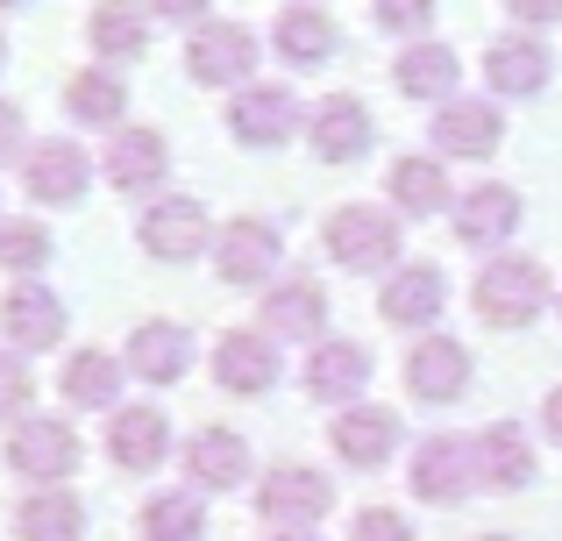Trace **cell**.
I'll list each match as a JSON object with an SVG mask.
<instances>
[{"mask_svg": "<svg viewBox=\"0 0 562 541\" xmlns=\"http://www.w3.org/2000/svg\"><path fill=\"white\" fill-rule=\"evenodd\" d=\"M214 271H221V285H278V271H285V236H278L271 222H257V214H235L214 236Z\"/></svg>", "mask_w": 562, "mask_h": 541, "instance_id": "8", "label": "cell"}, {"mask_svg": "<svg viewBox=\"0 0 562 541\" xmlns=\"http://www.w3.org/2000/svg\"><path fill=\"white\" fill-rule=\"evenodd\" d=\"M100 171H108L114 193H157L165 171H171V143L143 122H122L108 136V150H100Z\"/></svg>", "mask_w": 562, "mask_h": 541, "instance_id": "15", "label": "cell"}, {"mask_svg": "<svg viewBox=\"0 0 562 541\" xmlns=\"http://www.w3.org/2000/svg\"><path fill=\"white\" fill-rule=\"evenodd\" d=\"M427 143H435V157H470V165H484V157H498V143H506V114H498V100H441L435 122H427Z\"/></svg>", "mask_w": 562, "mask_h": 541, "instance_id": "12", "label": "cell"}, {"mask_svg": "<svg viewBox=\"0 0 562 541\" xmlns=\"http://www.w3.org/2000/svg\"><path fill=\"white\" fill-rule=\"evenodd\" d=\"M122 357H108V349H71L65 371H57V392H65V406H86V414H114L122 406Z\"/></svg>", "mask_w": 562, "mask_h": 541, "instance_id": "28", "label": "cell"}, {"mask_svg": "<svg viewBox=\"0 0 562 541\" xmlns=\"http://www.w3.org/2000/svg\"><path fill=\"white\" fill-rule=\"evenodd\" d=\"M470 377H477V363H470V349L456 342V335H420V342L406 349V392H413L420 406L463 399Z\"/></svg>", "mask_w": 562, "mask_h": 541, "instance_id": "13", "label": "cell"}, {"mask_svg": "<svg viewBox=\"0 0 562 541\" xmlns=\"http://www.w3.org/2000/svg\"><path fill=\"white\" fill-rule=\"evenodd\" d=\"M136 528L143 541H206V499L200 492H150Z\"/></svg>", "mask_w": 562, "mask_h": 541, "instance_id": "34", "label": "cell"}, {"mask_svg": "<svg viewBox=\"0 0 562 541\" xmlns=\"http://www.w3.org/2000/svg\"><path fill=\"white\" fill-rule=\"evenodd\" d=\"M0 335H8L14 357H36V349L65 342V300H57L43 278H14L0 292Z\"/></svg>", "mask_w": 562, "mask_h": 541, "instance_id": "11", "label": "cell"}, {"mask_svg": "<svg viewBox=\"0 0 562 541\" xmlns=\"http://www.w3.org/2000/svg\"><path fill=\"white\" fill-rule=\"evenodd\" d=\"M441 306H449V278H441V264H406V271L384 278V292H378V314L392 320V328H427L435 335Z\"/></svg>", "mask_w": 562, "mask_h": 541, "instance_id": "23", "label": "cell"}, {"mask_svg": "<svg viewBox=\"0 0 562 541\" xmlns=\"http://www.w3.org/2000/svg\"><path fill=\"white\" fill-rule=\"evenodd\" d=\"M484 541H513V534H484Z\"/></svg>", "mask_w": 562, "mask_h": 541, "instance_id": "47", "label": "cell"}, {"mask_svg": "<svg viewBox=\"0 0 562 541\" xmlns=\"http://www.w3.org/2000/svg\"><path fill=\"white\" fill-rule=\"evenodd\" d=\"M150 22H157V14L143 8V0H93V14H86V43H93L100 65H136V57L150 50Z\"/></svg>", "mask_w": 562, "mask_h": 541, "instance_id": "26", "label": "cell"}, {"mask_svg": "<svg viewBox=\"0 0 562 541\" xmlns=\"http://www.w3.org/2000/svg\"><path fill=\"white\" fill-rule=\"evenodd\" d=\"M349 541H420V534H413V520L392 514V506H363V514L349 520Z\"/></svg>", "mask_w": 562, "mask_h": 541, "instance_id": "38", "label": "cell"}, {"mask_svg": "<svg viewBox=\"0 0 562 541\" xmlns=\"http://www.w3.org/2000/svg\"><path fill=\"white\" fill-rule=\"evenodd\" d=\"M8 471L29 477V485H65L79 471V435H71L65 414H29L14 420L8 435Z\"/></svg>", "mask_w": 562, "mask_h": 541, "instance_id": "6", "label": "cell"}, {"mask_svg": "<svg viewBox=\"0 0 562 541\" xmlns=\"http://www.w3.org/2000/svg\"><path fill=\"white\" fill-rule=\"evenodd\" d=\"M22 157H29V122H22V108H14V100H0V171L22 165Z\"/></svg>", "mask_w": 562, "mask_h": 541, "instance_id": "39", "label": "cell"}, {"mask_svg": "<svg viewBox=\"0 0 562 541\" xmlns=\"http://www.w3.org/2000/svg\"><path fill=\"white\" fill-rule=\"evenodd\" d=\"M449 228H456V243H463V250H498V243L520 236V193H513V185H498V179L470 185V193L449 207Z\"/></svg>", "mask_w": 562, "mask_h": 541, "instance_id": "18", "label": "cell"}, {"mask_svg": "<svg viewBox=\"0 0 562 541\" xmlns=\"http://www.w3.org/2000/svg\"><path fill=\"white\" fill-rule=\"evenodd\" d=\"M477 477L498 485V492L535 485V442H527L520 420H492V428L477 435Z\"/></svg>", "mask_w": 562, "mask_h": 541, "instance_id": "32", "label": "cell"}, {"mask_svg": "<svg viewBox=\"0 0 562 541\" xmlns=\"http://www.w3.org/2000/svg\"><path fill=\"white\" fill-rule=\"evenodd\" d=\"M306 143H314L321 165H357V157H371L378 122H371V108H363L357 93H328L314 114H306Z\"/></svg>", "mask_w": 562, "mask_h": 541, "instance_id": "14", "label": "cell"}, {"mask_svg": "<svg viewBox=\"0 0 562 541\" xmlns=\"http://www.w3.org/2000/svg\"><path fill=\"white\" fill-rule=\"evenodd\" d=\"M506 14L527 29H549V22H562V0H506Z\"/></svg>", "mask_w": 562, "mask_h": 541, "instance_id": "40", "label": "cell"}, {"mask_svg": "<svg viewBox=\"0 0 562 541\" xmlns=\"http://www.w3.org/2000/svg\"><path fill=\"white\" fill-rule=\"evenodd\" d=\"M335 506V485L328 471H314V463H271V471L257 477V514L271 520V528H306L314 534V520H328Z\"/></svg>", "mask_w": 562, "mask_h": 541, "instance_id": "7", "label": "cell"}, {"mask_svg": "<svg viewBox=\"0 0 562 541\" xmlns=\"http://www.w3.org/2000/svg\"><path fill=\"white\" fill-rule=\"evenodd\" d=\"M392 86L406 100H456V86H463V57L449 50V43H435V36H413V43H398V57H392Z\"/></svg>", "mask_w": 562, "mask_h": 541, "instance_id": "22", "label": "cell"}, {"mask_svg": "<svg viewBox=\"0 0 562 541\" xmlns=\"http://www.w3.org/2000/svg\"><path fill=\"white\" fill-rule=\"evenodd\" d=\"M257 57H263L257 29L249 22H214V14H206V22L192 29V43H186L192 86H221V93H243V86L257 79Z\"/></svg>", "mask_w": 562, "mask_h": 541, "instance_id": "3", "label": "cell"}, {"mask_svg": "<svg viewBox=\"0 0 562 541\" xmlns=\"http://www.w3.org/2000/svg\"><path fill=\"white\" fill-rule=\"evenodd\" d=\"M0 8H29V0H0Z\"/></svg>", "mask_w": 562, "mask_h": 541, "instance_id": "45", "label": "cell"}, {"mask_svg": "<svg viewBox=\"0 0 562 541\" xmlns=\"http://www.w3.org/2000/svg\"><path fill=\"white\" fill-rule=\"evenodd\" d=\"M122 363L143 377V385H179L192 371V328L186 320H143V328L128 335Z\"/></svg>", "mask_w": 562, "mask_h": 541, "instance_id": "25", "label": "cell"}, {"mask_svg": "<svg viewBox=\"0 0 562 541\" xmlns=\"http://www.w3.org/2000/svg\"><path fill=\"white\" fill-rule=\"evenodd\" d=\"M214 385L228 399H263L278 385V342L263 328H228L214 342Z\"/></svg>", "mask_w": 562, "mask_h": 541, "instance_id": "17", "label": "cell"}, {"mask_svg": "<svg viewBox=\"0 0 562 541\" xmlns=\"http://www.w3.org/2000/svg\"><path fill=\"white\" fill-rule=\"evenodd\" d=\"M549 79H555V57L535 36H498L484 50V86L498 100H535V93H549Z\"/></svg>", "mask_w": 562, "mask_h": 541, "instance_id": "20", "label": "cell"}, {"mask_svg": "<svg viewBox=\"0 0 562 541\" xmlns=\"http://www.w3.org/2000/svg\"><path fill=\"white\" fill-rule=\"evenodd\" d=\"M65 114L71 122H86V128H122V114H128V86H122V71L114 65H86V71H71L65 79Z\"/></svg>", "mask_w": 562, "mask_h": 541, "instance_id": "31", "label": "cell"}, {"mask_svg": "<svg viewBox=\"0 0 562 541\" xmlns=\"http://www.w3.org/2000/svg\"><path fill=\"white\" fill-rule=\"evenodd\" d=\"M328 442H335V457H342L349 471H384L392 449H398V414H392V406H363L357 399V406L335 414Z\"/></svg>", "mask_w": 562, "mask_h": 541, "instance_id": "19", "label": "cell"}, {"mask_svg": "<svg viewBox=\"0 0 562 541\" xmlns=\"http://www.w3.org/2000/svg\"><path fill=\"white\" fill-rule=\"evenodd\" d=\"M384 200H392L406 222L449 214V207H456V193H449V165H441V157H392V171H384Z\"/></svg>", "mask_w": 562, "mask_h": 541, "instance_id": "27", "label": "cell"}, {"mask_svg": "<svg viewBox=\"0 0 562 541\" xmlns=\"http://www.w3.org/2000/svg\"><path fill=\"white\" fill-rule=\"evenodd\" d=\"M541 428H549V442H562V385L541 399Z\"/></svg>", "mask_w": 562, "mask_h": 541, "instance_id": "42", "label": "cell"}, {"mask_svg": "<svg viewBox=\"0 0 562 541\" xmlns=\"http://www.w3.org/2000/svg\"><path fill=\"white\" fill-rule=\"evenodd\" d=\"M228 136L235 143H249V150H278V143H292L306 128V108H300V93L292 86H278V79H249L243 93L228 100Z\"/></svg>", "mask_w": 562, "mask_h": 541, "instance_id": "4", "label": "cell"}, {"mask_svg": "<svg viewBox=\"0 0 562 541\" xmlns=\"http://www.w3.org/2000/svg\"><path fill=\"white\" fill-rule=\"evenodd\" d=\"M143 8H150L157 22H192V29L206 22V0H143Z\"/></svg>", "mask_w": 562, "mask_h": 541, "instance_id": "41", "label": "cell"}, {"mask_svg": "<svg viewBox=\"0 0 562 541\" xmlns=\"http://www.w3.org/2000/svg\"><path fill=\"white\" fill-rule=\"evenodd\" d=\"M271 541H314V534H306V528H278Z\"/></svg>", "mask_w": 562, "mask_h": 541, "instance_id": "43", "label": "cell"}, {"mask_svg": "<svg viewBox=\"0 0 562 541\" xmlns=\"http://www.w3.org/2000/svg\"><path fill=\"white\" fill-rule=\"evenodd\" d=\"M335 43H342V29L328 22V8H300V0H292V8L271 22V50L285 57L292 71L328 65V57H335Z\"/></svg>", "mask_w": 562, "mask_h": 541, "instance_id": "29", "label": "cell"}, {"mask_svg": "<svg viewBox=\"0 0 562 541\" xmlns=\"http://www.w3.org/2000/svg\"><path fill=\"white\" fill-rule=\"evenodd\" d=\"M435 8H441V0H371V22L384 29V36L413 43V36H427V29H435Z\"/></svg>", "mask_w": 562, "mask_h": 541, "instance_id": "36", "label": "cell"}, {"mask_svg": "<svg viewBox=\"0 0 562 541\" xmlns=\"http://www.w3.org/2000/svg\"><path fill=\"white\" fill-rule=\"evenodd\" d=\"M257 328L271 335V342H328V292L314 285V278H278V285H263V314Z\"/></svg>", "mask_w": 562, "mask_h": 541, "instance_id": "16", "label": "cell"}, {"mask_svg": "<svg viewBox=\"0 0 562 541\" xmlns=\"http://www.w3.org/2000/svg\"><path fill=\"white\" fill-rule=\"evenodd\" d=\"M0 65H8V36H0Z\"/></svg>", "mask_w": 562, "mask_h": 541, "instance_id": "44", "label": "cell"}, {"mask_svg": "<svg viewBox=\"0 0 562 541\" xmlns=\"http://www.w3.org/2000/svg\"><path fill=\"white\" fill-rule=\"evenodd\" d=\"M186 477H192V492H235L249 477V442L228 428H200L186 442Z\"/></svg>", "mask_w": 562, "mask_h": 541, "instance_id": "30", "label": "cell"}, {"mask_svg": "<svg viewBox=\"0 0 562 541\" xmlns=\"http://www.w3.org/2000/svg\"><path fill=\"white\" fill-rule=\"evenodd\" d=\"M14 534L22 541H86V499H71L65 485H36L14 506Z\"/></svg>", "mask_w": 562, "mask_h": 541, "instance_id": "33", "label": "cell"}, {"mask_svg": "<svg viewBox=\"0 0 562 541\" xmlns=\"http://www.w3.org/2000/svg\"><path fill=\"white\" fill-rule=\"evenodd\" d=\"M50 228L43 222H0V271H14V278H36L43 264H50Z\"/></svg>", "mask_w": 562, "mask_h": 541, "instance_id": "35", "label": "cell"}, {"mask_svg": "<svg viewBox=\"0 0 562 541\" xmlns=\"http://www.w3.org/2000/svg\"><path fill=\"white\" fill-rule=\"evenodd\" d=\"M29 399H36V377H29V363L0 349V428H8V420H29Z\"/></svg>", "mask_w": 562, "mask_h": 541, "instance_id": "37", "label": "cell"}, {"mask_svg": "<svg viewBox=\"0 0 562 541\" xmlns=\"http://www.w3.org/2000/svg\"><path fill=\"white\" fill-rule=\"evenodd\" d=\"M136 243L157 264H192V257L214 250V222H206L200 200H150L136 214Z\"/></svg>", "mask_w": 562, "mask_h": 541, "instance_id": "10", "label": "cell"}, {"mask_svg": "<svg viewBox=\"0 0 562 541\" xmlns=\"http://www.w3.org/2000/svg\"><path fill=\"white\" fill-rule=\"evenodd\" d=\"M363 385H371V349L349 342V335L314 342V357H306V392H314L321 406H357Z\"/></svg>", "mask_w": 562, "mask_h": 541, "instance_id": "21", "label": "cell"}, {"mask_svg": "<svg viewBox=\"0 0 562 541\" xmlns=\"http://www.w3.org/2000/svg\"><path fill=\"white\" fill-rule=\"evenodd\" d=\"M470 306L484 328H535L549 314V271L535 257H492L470 278Z\"/></svg>", "mask_w": 562, "mask_h": 541, "instance_id": "1", "label": "cell"}, {"mask_svg": "<svg viewBox=\"0 0 562 541\" xmlns=\"http://www.w3.org/2000/svg\"><path fill=\"white\" fill-rule=\"evenodd\" d=\"M22 185L36 207H79L86 185H93V150H79L71 136H43L22 157Z\"/></svg>", "mask_w": 562, "mask_h": 541, "instance_id": "9", "label": "cell"}, {"mask_svg": "<svg viewBox=\"0 0 562 541\" xmlns=\"http://www.w3.org/2000/svg\"><path fill=\"white\" fill-rule=\"evenodd\" d=\"M285 8H292V0H285ZM300 8H321V0H300Z\"/></svg>", "mask_w": 562, "mask_h": 541, "instance_id": "46", "label": "cell"}, {"mask_svg": "<svg viewBox=\"0 0 562 541\" xmlns=\"http://www.w3.org/2000/svg\"><path fill=\"white\" fill-rule=\"evenodd\" d=\"M171 457V420L157 406H114L108 414V463L114 471H157Z\"/></svg>", "mask_w": 562, "mask_h": 541, "instance_id": "24", "label": "cell"}, {"mask_svg": "<svg viewBox=\"0 0 562 541\" xmlns=\"http://www.w3.org/2000/svg\"><path fill=\"white\" fill-rule=\"evenodd\" d=\"M406 477H413V499L463 506L470 485H484V477H477V435H420Z\"/></svg>", "mask_w": 562, "mask_h": 541, "instance_id": "5", "label": "cell"}, {"mask_svg": "<svg viewBox=\"0 0 562 541\" xmlns=\"http://www.w3.org/2000/svg\"><path fill=\"white\" fill-rule=\"evenodd\" d=\"M321 243H328V257L342 271H398V243H406V228H398L392 207H371V200H349V207L328 214V228H321Z\"/></svg>", "mask_w": 562, "mask_h": 541, "instance_id": "2", "label": "cell"}]
</instances>
